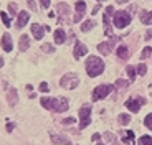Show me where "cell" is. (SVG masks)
<instances>
[{
    "label": "cell",
    "mask_w": 152,
    "mask_h": 145,
    "mask_svg": "<svg viewBox=\"0 0 152 145\" xmlns=\"http://www.w3.org/2000/svg\"><path fill=\"white\" fill-rule=\"evenodd\" d=\"M114 27L116 28H126L127 25L131 23V13L126 10H119V12H114Z\"/></svg>",
    "instance_id": "2"
},
{
    "label": "cell",
    "mask_w": 152,
    "mask_h": 145,
    "mask_svg": "<svg viewBox=\"0 0 152 145\" xmlns=\"http://www.w3.org/2000/svg\"><path fill=\"white\" fill-rule=\"evenodd\" d=\"M40 102H42V106L46 111H53L55 109V97H42Z\"/></svg>",
    "instance_id": "19"
},
{
    "label": "cell",
    "mask_w": 152,
    "mask_h": 145,
    "mask_svg": "<svg viewBox=\"0 0 152 145\" xmlns=\"http://www.w3.org/2000/svg\"><path fill=\"white\" fill-rule=\"evenodd\" d=\"M96 27V22L94 20H86V22H83L81 23V31H89V30H93V28Z\"/></svg>",
    "instance_id": "24"
},
{
    "label": "cell",
    "mask_w": 152,
    "mask_h": 145,
    "mask_svg": "<svg viewBox=\"0 0 152 145\" xmlns=\"http://www.w3.org/2000/svg\"><path fill=\"white\" fill-rule=\"evenodd\" d=\"M103 137L106 138L107 142H111V144H114V142H116V137H114V134H111V132H106V134H104Z\"/></svg>",
    "instance_id": "35"
},
{
    "label": "cell",
    "mask_w": 152,
    "mask_h": 145,
    "mask_svg": "<svg viewBox=\"0 0 152 145\" xmlns=\"http://www.w3.org/2000/svg\"><path fill=\"white\" fill-rule=\"evenodd\" d=\"M42 51H45V53H53L55 46L50 45V43H43V45H42Z\"/></svg>",
    "instance_id": "30"
},
{
    "label": "cell",
    "mask_w": 152,
    "mask_h": 145,
    "mask_svg": "<svg viewBox=\"0 0 152 145\" xmlns=\"http://www.w3.org/2000/svg\"><path fill=\"white\" fill-rule=\"evenodd\" d=\"M18 48H20V51H27L28 48H30V36H28L27 33H23L22 36H20V40H18Z\"/></svg>",
    "instance_id": "18"
},
{
    "label": "cell",
    "mask_w": 152,
    "mask_h": 145,
    "mask_svg": "<svg viewBox=\"0 0 152 145\" xmlns=\"http://www.w3.org/2000/svg\"><path fill=\"white\" fill-rule=\"evenodd\" d=\"M101 137H103V135H99V134H94V135H93V140H94V142H99V138H101Z\"/></svg>",
    "instance_id": "44"
},
{
    "label": "cell",
    "mask_w": 152,
    "mask_h": 145,
    "mask_svg": "<svg viewBox=\"0 0 152 145\" xmlns=\"http://www.w3.org/2000/svg\"><path fill=\"white\" fill-rule=\"evenodd\" d=\"M98 145H104V144H101V142H99V144H98Z\"/></svg>",
    "instance_id": "46"
},
{
    "label": "cell",
    "mask_w": 152,
    "mask_h": 145,
    "mask_svg": "<svg viewBox=\"0 0 152 145\" xmlns=\"http://www.w3.org/2000/svg\"><path fill=\"white\" fill-rule=\"evenodd\" d=\"M28 7H30L33 12H37V5H35V0H28Z\"/></svg>",
    "instance_id": "39"
},
{
    "label": "cell",
    "mask_w": 152,
    "mask_h": 145,
    "mask_svg": "<svg viewBox=\"0 0 152 145\" xmlns=\"http://www.w3.org/2000/svg\"><path fill=\"white\" fill-rule=\"evenodd\" d=\"M0 18H2V22H4V25H5L7 28L12 25V22H10V17H8L7 13H5V12H2V13H0Z\"/></svg>",
    "instance_id": "28"
},
{
    "label": "cell",
    "mask_w": 152,
    "mask_h": 145,
    "mask_svg": "<svg viewBox=\"0 0 152 145\" xmlns=\"http://www.w3.org/2000/svg\"><path fill=\"white\" fill-rule=\"evenodd\" d=\"M56 12H58V15H60V18L63 22H66V18L69 15V5L65 4V2H61V4L56 5Z\"/></svg>",
    "instance_id": "13"
},
{
    "label": "cell",
    "mask_w": 152,
    "mask_h": 145,
    "mask_svg": "<svg viewBox=\"0 0 152 145\" xmlns=\"http://www.w3.org/2000/svg\"><path fill=\"white\" fill-rule=\"evenodd\" d=\"M78 84H80V78L75 72H66L65 76L60 79V86L65 89H75Z\"/></svg>",
    "instance_id": "3"
},
{
    "label": "cell",
    "mask_w": 152,
    "mask_h": 145,
    "mask_svg": "<svg viewBox=\"0 0 152 145\" xmlns=\"http://www.w3.org/2000/svg\"><path fill=\"white\" fill-rule=\"evenodd\" d=\"M118 120H119V124H121V125H126V124L131 122V115L129 114H121L118 117Z\"/></svg>",
    "instance_id": "25"
},
{
    "label": "cell",
    "mask_w": 152,
    "mask_h": 145,
    "mask_svg": "<svg viewBox=\"0 0 152 145\" xmlns=\"http://www.w3.org/2000/svg\"><path fill=\"white\" fill-rule=\"evenodd\" d=\"M8 12H10L12 15H17V4L15 2H10L8 4Z\"/></svg>",
    "instance_id": "34"
},
{
    "label": "cell",
    "mask_w": 152,
    "mask_h": 145,
    "mask_svg": "<svg viewBox=\"0 0 152 145\" xmlns=\"http://www.w3.org/2000/svg\"><path fill=\"white\" fill-rule=\"evenodd\" d=\"M139 17H141V22L144 23V25H152V12H139Z\"/></svg>",
    "instance_id": "20"
},
{
    "label": "cell",
    "mask_w": 152,
    "mask_h": 145,
    "mask_svg": "<svg viewBox=\"0 0 152 145\" xmlns=\"http://www.w3.org/2000/svg\"><path fill=\"white\" fill-rule=\"evenodd\" d=\"M69 107V102L66 97H55V109L53 112H66Z\"/></svg>",
    "instance_id": "8"
},
{
    "label": "cell",
    "mask_w": 152,
    "mask_h": 145,
    "mask_svg": "<svg viewBox=\"0 0 152 145\" xmlns=\"http://www.w3.org/2000/svg\"><path fill=\"white\" fill-rule=\"evenodd\" d=\"M126 71H127V74H129V79L131 81H134L136 79V68H134V66H127V68H126Z\"/></svg>",
    "instance_id": "29"
},
{
    "label": "cell",
    "mask_w": 152,
    "mask_h": 145,
    "mask_svg": "<svg viewBox=\"0 0 152 145\" xmlns=\"http://www.w3.org/2000/svg\"><path fill=\"white\" fill-rule=\"evenodd\" d=\"M152 38V30H147L145 31V40H151Z\"/></svg>",
    "instance_id": "43"
},
{
    "label": "cell",
    "mask_w": 152,
    "mask_h": 145,
    "mask_svg": "<svg viewBox=\"0 0 152 145\" xmlns=\"http://www.w3.org/2000/svg\"><path fill=\"white\" fill-rule=\"evenodd\" d=\"M31 33H33V38L35 40H42L43 38V35H45V27H42V25H38V23H33L30 27Z\"/></svg>",
    "instance_id": "15"
},
{
    "label": "cell",
    "mask_w": 152,
    "mask_h": 145,
    "mask_svg": "<svg viewBox=\"0 0 152 145\" xmlns=\"http://www.w3.org/2000/svg\"><path fill=\"white\" fill-rule=\"evenodd\" d=\"M38 89H40V92H48L50 91V86H48V83H45V81H43V83L40 84V88H38Z\"/></svg>",
    "instance_id": "36"
},
{
    "label": "cell",
    "mask_w": 152,
    "mask_h": 145,
    "mask_svg": "<svg viewBox=\"0 0 152 145\" xmlns=\"http://www.w3.org/2000/svg\"><path fill=\"white\" fill-rule=\"evenodd\" d=\"M116 54H118L121 59H127V56H129V48L126 45H121L118 46V50H116Z\"/></svg>",
    "instance_id": "21"
},
{
    "label": "cell",
    "mask_w": 152,
    "mask_h": 145,
    "mask_svg": "<svg viewBox=\"0 0 152 145\" xmlns=\"http://www.w3.org/2000/svg\"><path fill=\"white\" fill-rule=\"evenodd\" d=\"M118 41H119V36H111V38H109V41H107V43H109V45H111V48H113V46L116 45Z\"/></svg>",
    "instance_id": "38"
},
{
    "label": "cell",
    "mask_w": 152,
    "mask_h": 145,
    "mask_svg": "<svg viewBox=\"0 0 152 145\" xmlns=\"http://www.w3.org/2000/svg\"><path fill=\"white\" fill-rule=\"evenodd\" d=\"M28 20H30V13H28V12H25V10H22L18 15H17V23H15V27L18 28V30H22V28L28 23Z\"/></svg>",
    "instance_id": "9"
},
{
    "label": "cell",
    "mask_w": 152,
    "mask_h": 145,
    "mask_svg": "<svg viewBox=\"0 0 152 145\" xmlns=\"http://www.w3.org/2000/svg\"><path fill=\"white\" fill-rule=\"evenodd\" d=\"M4 63H5V61H4V58L0 56V68H2V66H4Z\"/></svg>",
    "instance_id": "45"
},
{
    "label": "cell",
    "mask_w": 152,
    "mask_h": 145,
    "mask_svg": "<svg viewBox=\"0 0 152 145\" xmlns=\"http://www.w3.org/2000/svg\"><path fill=\"white\" fill-rule=\"evenodd\" d=\"M116 86H118V88H127L129 84H127V81H124V79H118L116 81Z\"/></svg>",
    "instance_id": "37"
},
{
    "label": "cell",
    "mask_w": 152,
    "mask_h": 145,
    "mask_svg": "<svg viewBox=\"0 0 152 145\" xmlns=\"http://www.w3.org/2000/svg\"><path fill=\"white\" fill-rule=\"evenodd\" d=\"M114 13V10H113V7H106V12H104V15H103V22H104V33L106 35H111V27H109V23H111V20H109V17Z\"/></svg>",
    "instance_id": "12"
},
{
    "label": "cell",
    "mask_w": 152,
    "mask_h": 145,
    "mask_svg": "<svg viewBox=\"0 0 152 145\" xmlns=\"http://www.w3.org/2000/svg\"><path fill=\"white\" fill-rule=\"evenodd\" d=\"M75 122H76V119L75 117H66V119H63V120H61V124H63V125H75Z\"/></svg>",
    "instance_id": "33"
},
{
    "label": "cell",
    "mask_w": 152,
    "mask_h": 145,
    "mask_svg": "<svg viewBox=\"0 0 152 145\" xmlns=\"http://www.w3.org/2000/svg\"><path fill=\"white\" fill-rule=\"evenodd\" d=\"M139 145H152V137L151 135H142L139 138Z\"/></svg>",
    "instance_id": "26"
},
{
    "label": "cell",
    "mask_w": 152,
    "mask_h": 145,
    "mask_svg": "<svg viewBox=\"0 0 152 145\" xmlns=\"http://www.w3.org/2000/svg\"><path fill=\"white\" fill-rule=\"evenodd\" d=\"M2 50L7 51V53L13 50V41H12L10 33H4V36H2Z\"/></svg>",
    "instance_id": "14"
},
{
    "label": "cell",
    "mask_w": 152,
    "mask_h": 145,
    "mask_svg": "<svg viewBox=\"0 0 152 145\" xmlns=\"http://www.w3.org/2000/svg\"><path fill=\"white\" fill-rule=\"evenodd\" d=\"M104 71V61L98 56H89L86 59V72L89 78H96L103 74Z\"/></svg>",
    "instance_id": "1"
},
{
    "label": "cell",
    "mask_w": 152,
    "mask_h": 145,
    "mask_svg": "<svg viewBox=\"0 0 152 145\" xmlns=\"http://www.w3.org/2000/svg\"><path fill=\"white\" fill-rule=\"evenodd\" d=\"M111 50H113V48H111V45L107 41H103V43H99V45H98V51L101 54H104V56H106V54H109Z\"/></svg>",
    "instance_id": "23"
},
{
    "label": "cell",
    "mask_w": 152,
    "mask_h": 145,
    "mask_svg": "<svg viewBox=\"0 0 152 145\" xmlns=\"http://www.w3.org/2000/svg\"><path fill=\"white\" fill-rule=\"evenodd\" d=\"M91 124V104H84L80 109V129H86Z\"/></svg>",
    "instance_id": "4"
},
{
    "label": "cell",
    "mask_w": 152,
    "mask_h": 145,
    "mask_svg": "<svg viewBox=\"0 0 152 145\" xmlns=\"http://www.w3.org/2000/svg\"><path fill=\"white\" fill-rule=\"evenodd\" d=\"M53 36H55V43H56V45H63V43L66 41V31L63 30V28H56Z\"/></svg>",
    "instance_id": "16"
},
{
    "label": "cell",
    "mask_w": 152,
    "mask_h": 145,
    "mask_svg": "<svg viewBox=\"0 0 152 145\" xmlns=\"http://www.w3.org/2000/svg\"><path fill=\"white\" fill-rule=\"evenodd\" d=\"M151 54H152V48L151 46H145L144 50H142V53H141V59H147Z\"/></svg>",
    "instance_id": "27"
},
{
    "label": "cell",
    "mask_w": 152,
    "mask_h": 145,
    "mask_svg": "<svg viewBox=\"0 0 152 145\" xmlns=\"http://www.w3.org/2000/svg\"><path fill=\"white\" fill-rule=\"evenodd\" d=\"M98 2H103V0H98Z\"/></svg>",
    "instance_id": "47"
},
{
    "label": "cell",
    "mask_w": 152,
    "mask_h": 145,
    "mask_svg": "<svg viewBox=\"0 0 152 145\" xmlns=\"http://www.w3.org/2000/svg\"><path fill=\"white\" fill-rule=\"evenodd\" d=\"M73 48H75V50H73V56H75V59H80L83 54L88 53V46H84L81 41H76Z\"/></svg>",
    "instance_id": "10"
},
{
    "label": "cell",
    "mask_w": 152,
    "mask_h": 145,
    "mask_svg": "<svg viewBox=\"0 0 152 145\" xmlns=\"http://www.w3.org/2000/svg\"><path fill=\"white\" fill-rule=\"evenodd\" d=\"M144 125L147 127L149 130H152V114H149L147 117L144 119Z\"/></svg>",
    "instance_id": "32"
},
{
    "label": "cell",
    "mask_w": 152,
    "mask_h": 145,
    "mask_svg": "<svg viewBox=\"0 0 152 145\" xmlns=\"http://www.w3.org/2000/svg\"><path fill=\"white\" fill-rule=\"evenodd\" d=\"M99 8H101V2H99V4L96 5L94 8H93V10H91V13H93V15H96V13H98V12H99Z\"/></svg>",
    "instance_id": "40"
},
{
    "label": "cell",
    "mask_w": 152,
    "mask_h": 145,
    "mask_svg": "<svg viewBox=\"0 0 152 145\" xmlns=\"http://www.w3.org/2000/svg\"><path fill=\"white\" fill-rule=\"evenodd\" d=\"M122 142L124 144H127V145H134L136 142H134V132L132 130H127V132H122Z\"/></svg>",
    "instance_id": "22"
},
{
    "label": "cell",
    "mask_w": 152,
    "mask_h": 145,
    "mask_svg": "<svg viewBox=\"0 0 152 145\" xmlns=\"http://www.w3.org/2000/svg\"><path fill=\"white\" fill-rule=\"evenodd\" d=\"M111 92H113V86L111 84H101V86L94 88V91H93V101H103Z\"/></svg>",
    "instance_id": "5"
},
{
    "label": "cell",
    "mask_w": 152,
    "mask_h": 145,
    "mask_svg": "<svg viewBox=\"0 0 152 145\" xmlns=\"http://www.w3.org/2000/svg\"><path fill=\"white\" fill-rule=\"evenodd\" d=\"M144 104H145L144 97H132V99L126 101V107H127L131 112H139V109H141Z\"/></svg>",
    "instance_id": "6"
},
{
    "label": "cell",
    "mask_w": 152,
    "mask_h": 145,
    "mask_svg": "<svg viewBox=\"0 0 152 145\" xmlns=\"http://www.w3.org/2000/svg\"><path fill=\"white\" fill-rule=\"evenodd\" d=\"M40 4H42V7L48 8L50 7V0H40Z\"/></svg>",
    "instance_id": "41"
},
{
    "label": "cell",
    "mask_w": 152,
    "mask_h": 145,
    "mask_svg": "<svg viewBox=\"0 0 152 145\" xmlns=\"http://www.w3.org/2000/svg\"><path fill=\"white\" fill-rule=\"evenodd\" d=\"M136 71L139 72L141 76H144L145 72H147V66H145L144 63H141V65H137V66H136Z\"/></svg>",
    "instance_id": "31"
},
{
    "label": "cell",
    "mask_w": 152,
    "mask_h": 145,
    "mask_svg": "<svg viewBox=\"0 0 152 145\" xmlns=\"http://www.w3.org/2000/svg\"><path fill=\"white\" fill-rule=\"evenodd\" d=\"M13 127H15V124H13V122H8V124H7V132H12V130H13Z\"/></svg>",
    "instance_id": "42"
},
{
    "label": "cell",
    "mask_w": 152,
    "mask_h": 145,
    "mask_svg": "<svg viewBox=\"0 0 152 145\" xmlns=\"http://www.w3.org/2000/svg\"><path fill=\"white\" fill-rule=\"evenodd\" d=\"M50 137H51V142L56 145H71V142H69V138L66 137V135H61V134H55V132H51L50 134Z\"/></svg>",
    "instance_id": "11"
},
{
    "label": "cell",
    "mask_w": 152,
    "mask_h": 145,
    "mask_svg": "<svg viewBox=\"0 0 152 145\" xmlns=\"http://www.w3.org/2000/svg\"><path fill=\"white\" fill-rule=\"evenodd\" d=\"M75 17H73V23H78L83 20V15H84V12H86V2H83V0H78L75 5Z\"/></svg>",
    "instance_id": "7"
},
{
    "label": "cell",
    "mask_w": 152,
    "mask_h": 145,
    "mask_svg": "<svg viewBox=\"0 0 152 145\" xmlns=\"http://www.w3.org/2000/svg\"><path fill=\"white\" fill-rule=\"evenodd\" d=\"M17 99H18V92H17V89L15 88H10L8 89V92H7V102H8V106H15L17 104Z\"/></svg>",
    "instance_id": "17"
}]
</instances>
